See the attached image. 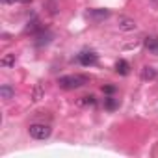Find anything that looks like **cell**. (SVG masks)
I'll return each mask as SVG.
<instances>
[{
  "label": "cell",
  "mask_w": 158,
  "mask_h": 158,
  "mask_svg": "<svg viewBox=\"0 0 158 158\" xmlns=\"http://www.w3.org/2000/svg\"><path fill=\"white\" fill-rule=\"evenodd\" d=\"M86 84H89V78L86 74H65L58 78V86L61 89H78Z\"/></svg>",
  "instance_id": "cell-1"
},
{
  "label": "cell",
  "mask_w": 158,
  "mask_h": 158,
  "mask_svg": "<svg viewBox=\"0 0 158 158\" xmlns=\"http://www.w3.org/2000/svg\"><path fill=\"white\" fill-rule=\"evenodd\" d=\"M28 132H30V136H32L34 139H47V138L50 136V132H52V128H50L48 125H41V123H34V125H30V128H28Z\"/></svg>",
  "instance_id": "cell-2"
},
{
  "label": "cell",
  "mask_w": 158,
  "mask_h": 158,
  "mask_svg": "<svg viewBox=\"0 0 158 158\" xmlns=\"http://www.w3.org/2000/svg\"><path fill=\"white\" fill-rule=\"evenodd\" d=\"M78 61H80L84 67H89V65H95L99 61V56L95 52H91V50H84V52L78 54Z\"/></svg>",
  "instance_id": "cell-3"
},
{
  "label": "cell",
  "mask_w": 158,
  "mask_h": 158,
  "mask_svg": "<svg viewBox=\"0 0 158 158\" xmlns=\"http://www.w3.org/2000/svg\"><path fill=\"white\" fill-rule=\"evenodd\" d=\"M117 28H119V30H123V32H132V30H136V28H138V24H136V21H134V19L125 17V15H119V19H117Z\"/></svg>",
  "instance_id": "cell-4"
},
{
  "label": "cell",
  "mask_w": 158,
  "mask_h": 158,
  "mask_svg": "<svg viewBox=\"0 0 158 158\" xmlns=\"http://www.w3.org/2000/svg\"><path fill=\"white\" fill-rule=\"evenodd\" d=\"M143 45H145V48L149 50V54L158 56V37H156V35H147V37L143 39Z\"/></svg>",
  "instance_id": "cell-5"
},
{
  "label": "cell",
  "mask_w": 158,
  "mask_h": 158,
  "mask_svg": "<svg viewBox=\"0 0 158 158\" xmlns=\"http://www.w3.org/2000/svg\"><path fill=\"white\" fill-rule=\"evenodd\" d=\"M88 17L91 21H95V23H101V21H104V19L110 17V11L108 10H89L88 11Z\"/></svg>",
  "instance_id": "cell-6"
},
{
  "label": "cell",
  "mask_w": 158,
  "mask_h": 158,
  "mask_svg": "<svg viewBox=\"0 0 158 158\" xmlns=\"http://www.w3.org/2000/svg\"><path fill=\"white\" fill-rule=\"evenodd\" d=\"M15 61H17V56L13 52H10V54H6L2 60H0V65H2V67H13Z\"/></svg>",
  "instance_id": "cell-7"
},
{
  "label": "cell",
  "mask_w": 158,
  "mask_h": 158,
  "mask_svg": "<svg viewBox=\"0 0 158 158\" xmlns=\"http://www.w3.org/2000/svg\"><path fill=\"white\" fill-rule=\"evenodd\" d=\"M154 78H156V69H152V67L141 69V80H154Z\"/></svg>",
  "instance_id": "cell-8"
},
{
  "label": "cell",
  "mask_w": 158,
  "mask_h": 158,
  "mask_svg": "<svg viewBox=\"0 0 158 158\" xmlns=\"http://www.w3.org/2000/svg\"><path fill=\"white\" fill-rule=\"evenodd\" d=\"M50 39H52V34H50V32H45V34H39V35L35 37V45H37V47H43V45H47V43H50Z\"/></svg>",
  "instance_id": "cell-9"
},
{
  "label": "cell",
  "mask_w": 158,
  "mask_h": 158,
  "mask_svg": "<svg viewBox=\"0 0 158 158\" xmlns=\"http://www.w3.org/2000/svg\"><path fill=\"white\" fill-rule=\"evenodd\" d=\"M115 71H117L119 74H128L130 65H128L125 60H117V61H115Z\"/></svg>",
  "instance_id": "cell-10"
},
{
  "label": "cell",
  "mask_w": 158,
  "mask_h": 158,
  "mask_svg": "<svg viewBox=\"0 0 158 158\" xmlns=\"http://www.w3.org/2000/svg\"><path fill=\"white\" fill-rule=\"evenodd\" d=\"M0 95H2V99H11V97L15 95V89H13L11 86L4 84L2 88H0Z\"/></svg>",
  "instance_id": "cell-11"
},
{
  "label": "cell",
  "mask_w": 158,
  "mask_h": 158,
  "mask_svg": "<svg viewBox=\"0 0 158 158\" xmlns=\"http://www.w3.org/2000/svg\"><path fill=\"white\" fill-rule=\"evenodd\" d=\"M97 101H95V97L93 95H88V97H82L80 101H78V104H80V106H93Z\"/></svg>",
  "instance_id": "cell-12"
},
{
  "label": "cell",
  "mask_w": 158,
  "mask_h": 158,
  "mask_svg": "<svg viewBox=\"0 0 158 158\" xmlns=\"http://www.w3.org/2000/svg\"><path fill=\"white\" fill-rule=\"evenodd\" d=\"M104 108H106V110H115V108H117V101H115L114 97L104 99Z\"/></svg>",
  "instance_id": "cell-13"
},
{
  "label": "cell",
  "mask_w": 158,
  "mask_h": 158,
  "mask_svg": "<svg viewBox=\"0 0 158 158\" xmlns=\"http://www.w3.org/2000/svg\"><path fill=\"white\" fill-rule=\"evenodd\" d=\"M35 30H39V21L37 19H34L32 24L28 23V26H26V32H35Z\"/></svg>",
  "instance_id": "cell-14"
},
{
  "label": "cell",
  "mask_w": 158,
  "mask_h": 158,
  "mask_svg": "<svg viewBox=\"0 0 158 158\" xmlns=\"http://www.w3.org/2000/svg\"><path fill=\"white\" fill-rule=\"evenodd\" d=\"M43 97V88L41 86H35V89H34V101H39Z\"/></svg>",
  "instance_id": "cell-15"
},
{
  "label": "cell",
  "mask_w": 158,
  "mask_h": 158,
  "mask_svg": "<svg viewBox=\"0 0 158 158\" xmlns=\"http://www.w3.org/2000/svg\"><path fill=\"white\" fill-rule=\"evenodd\" d=\"M4 4H30L32 0H2Z\"/></svg>",
  "instance_id": "cell-16"
},
{
  "label": "cell",
  "mask_w": 158,
  "mask_h": 158,
  "mask_svg": "<svg viewBox=\"0 0 158 158\" xmlns=\"http://www.w3.org/2000/svg\"><path fill=\"white\" fill-rule=\"evenodd\" d=\"M102 91H104V93H108V95H112V93L115 91V86H104V88H102Z\"/></svg>",
  "instance_id": "cell-17"
},
{
  "label": "cell",
  "mask_w": 158,
  "mask_h": 158,
  "mask_svg": "<svg viewBox=\"0 0 158 158\" xmlns=\"http://www.w3.org/2000/svg\"><path fill=\"white\" fill-rule=\"evenodd\" d=\"M152 2H156V4H158V0H152Z\"/></svg>",
  "instance_id": "cell-18"
}]
</instances>
